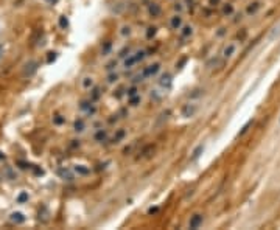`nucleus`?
I'll use <instances>...</instances> for the list:
<instances>
[{
    "label": "nucleus",
    "instance_id": "f257e3e1",
    "mask_svg": "<svg viewBox=\"0 0 280 230\" xmlns=\"http://www.w3.org/2000/svg\"><path fill=\"white\" fill-rule=\"evenodd\" d=\"M37 67H39V64L36 62V61H33V59L26 61V62L22 65V76L24 78H31L37 72Z\"/></svg>",
    "mask_w": 280,
    "mask_h": 230
},
{
    "label": "nucleus",
    "instance_id": "4c0bfd02",
    "mask_svg": "<svg viewBox=\"0 0 280 230\" xmlns=\"http://www.w3.org/2000/svg\"><path fill=\"white\" fill-rule=\"evenodd\" d=\"M156 212H157V207H154V208H149V212H148V213H156Z\"/></svg>",
    "mask_w": 280,
    "mask_h": 230
},
{
    "label": "nucleus",
    "instance_id": "aec40b11",
    "mask_svg": "<svg viewBox=\"0 0 280 230\" xmlns=\"http://www.w3.org/2000/svg\"><path fill=\"white\" fill-rule=\"evenodd\" d=\"M92 86H93V79L90 76H86L83 79V87H84V89H90Z\"/></svg>",
    "mask_w": 280,
    "mask_h": 230
},
{
    "label": "nucleus",
    "instance_id": "72a5a7b5",
    "mask_svg": "<svg viewBox=\"0 0 280 230\" xmlns=\"http://www.w3.org/2000/svg\"><path fill=\"white\" fill-rule=\"evenodd\" d=\"M56 59V53H49V58H47V62H51V61H54Z\"/></svg>",
    "mask_w": 280,
    "mask_h": 230
},
{
    "label": "nucleus",
    "instance_id": "58836bf2",
    "mask_svg": "<svg viewBox=\"0 0 280 230\" xmlns=\"http://www.w3.org/2000/svg\"><path fill=\"white\" fill-rule=\"evenodd\" d=\"M3 159H5V154H3L2 151H0V160H3Z\"/></svg>",
    "mask_w": 280,
    "mask_h": 230
},
{
    "label": "nucleus",
    "instance_id": "c756f323",
    "mask_svg": "<svg viewBox=\"0 0 280 230\" xmlns=\"http://www.w3.org/2000/svg\"><path fill=\"white\" fill-rule=\"evenodd\" d=\"M118 79V75H117V73H111V75H109L107 76V83H115V81H117Z\"/></svg>",
    "mask_w": 280,
    "mask_h": 230
},
{
    "label": "nucleus",
    "instance_id": "393cba45",
    "mask_svg": "<svg viewBox=\"0 0 280 230\" xmlns=\"http://www.w3.org/2000/svg\"><path fill=\"white\" fill-rule=\"evenodd\" d=\"M59 26H61V28H67V26H69V19H67L65 16H61L59 17Z\"/></svg>",
    "mask_w": 280,
    "mask_h": 230
},
{
    "label": "nucleus",
    "instance_id": "473e14b6",
    "mask_svg": "<svg viewBox=\"0 0 280 230\" xmlns=\"http://www.w3.org/2000/svg\"><path fill=\"white\" fill-rule=\"evenodd\" d=\"M129 33H131V28H129V26H123L121 28V36H126V34H129Z\"/></svg>",
    "mask_w": 280,
    "mask_h": 230
},
{
    "label": "nucleus",
    "instance_id": "b1692460",
    "mask_svg": "<svg viewBox=\"0 0 280 230\" xmlns=\"http://www.w3.org/2000/svg\"><path fill=\"white\" fill-rule=\"evenodd\" d=\"M252 123H254V120H249V121H248V123H246V125H244V126L241 127V131H240V132H238V135H240V137H241V135H244L246 132H248V129H249V126H251Z\"/></svg>",
    "mask_w": 280,
    "mask_h": 230
},
{
    "label": "nucleus",
    "instance_id": "cd10ccee",
    "mask_svg": "<svg viewBox=\"0 0 280 230\" xmlns=\"http://www.w3.org/2000/svg\"><path fill=\"white\" fill-rule=\"evenodd\" d=\"M153 36H156V28H154V26H149V28L146 30V37L151 39Z\"/></svg>",
    "mask_w": 280,
    "mask_h": 230
},
{
    "label": "nucleus",
    "instance_id": "f03ea898",
    "mask_svg": "<svg viewBox=\"0 0 280 230\" xmlns=\"http://www.w3.org/2000/svg\"><path fill=\"white\" fill-rule=\"evenodd\" d=\"M159 70H160V64H159V62H154V64H151V65L145 67V69L142 70V75H143V78H151V76H154V75H157Z\"/></svg>",
    "mask_w": 280,
    "mask_h": 230
},
{
    "label": "nucleus",
    "instance_id": "f8f14e48",
    "mask_svg": "<svg viewBox=\"0 0 280 230\" xmlns=\"http://www.w3.org/2000/svg\"><path fill=\"white\" fill-rule=\"evenodd\" d=\"M75 173L76 174H79V176H87L89 173H90V170H89L87 166H84V165H75Z\"/></svg>",
    "mask_w": 280,
    "mask_h": 230
},
{
    "label": "nucleus",
    "instance_id": "39448f33",
    "mask_svg": "<svg viewBox=\"0 0 280 230\" xmlns=\"http://www.w3.org/2000/svg\"><path fill=\"white\" fill-rule=\"evenodd\" d=\"M171 83H173V79H171V75H170V73L162 75V78L159 79V84H160V87H163V89H170V87H171Z\"/></svg>",
    "mask_w": 280,
    "mask_h": 230
},
{
    "label": "nucleus",
    "instance_id": "7c9ffc66",
    "mask_svg": "<svg viewBox=\"0 0 280 230\" xmlns=\"http://www.w3.org/2000/svg\"><path fill=\"white\" fill-rule=\"evenodd\" d=\"M98 98H100V89H93V93H92L90 100H98Z\"/></svg>",
    "mask_w": 280,
    "mask_h": 230
},
{
    "label": "nucleus",
    "instance_id": "bb28decb",
    "mask_svg": "<svg viewBox=\"0 0 280 230\" xmlns=\"http://www.w3.org/2000/svg\"><path fill=\"white\" fill-rule=\"evenodd\" d=\"M129 103H131V106H137V104L140 103V97H139V95L131 97V98H129Z\"/></svg>",
    "mask_w": 280,
    "mask_h": 230
},
{
    "label": "nucleus",
    "instance_id": "412c9836",
    "mask_svg": "<svg viewBox=\"0 0 280 230\" xmlns=\"http://www.w3.org/2000/svg\"><path fill=\"white\" fill-rule=\"evenodd\" d=\"M28 201V193L26 191H22L19 196H17V204H24V202Z\"/></svg>",
    "mask_w": 280,
    "mask_h": 230
},
{
    "label": "nucleus",
    "instance_id": "a211bd4d",
    "mask_svg": "<svg viewBox=\"0 0 280 230\" xmlns=\"http://www.w3.org/2000/svg\"><path fill=\"white\" fill-rule=\"evenodd\" d=\"M73 127H75V131L76 132H81V131H84V121L83 120H76L75 121V125H73Z\"/></svg>",
    "mask_w": 280,
    "mask_h": 230
},
{
    "label": "nucleus",
    "instance_id": "f3484780",
    "mask_svg": "<svg viewBox=\"0 0 280 230\" xmlns=\"http://www.w3.org/2000/svg\"><path fill=\"white\" fill-rule=\"evenodd\" d=\"M223 14H224V16H232V14H234V6H232L230 3L224 5V6H223Z\"/></svg>",
    "mask_w": 280,
    "mask_h": 230
},
{
    "label": "nucleus",
    "instance_id": "ddd939ff",
    "mask_svg": "<svg viewBox=\"0 0 280 230\" xmlns=\"http://www.w3.org/2000/svg\"><path fill=\"white\" fill-rule=\"evenodd\" d=\"M260 10V3L258 2H254V3H251L249 6H248V10H246V12L251 16V14H255V12Z\"/></svg>",
    "mask_w": 280,
    "mask_h": 230
},
{
    "label": "nucleus",
    "instance_id": "c85d7f7f",
    "mask_svg": "<svg viewBox=\"0 0 280 230\" xmlns=\"http://www.w3.org/2000/svg\"><path fill=\"white\" fill-rule=\"evenodd\" d=\"M126 95H128V98H131V97H134V95H137V87H131V89H128Z\"/></svg>",
    "mask_w": 280,
    "mask_h": 230
},
{
    "label": "nucleus",
    "instance_id": "2eb2a0df",
    "mask_svg": "<svg viewBox=\"0 0 280 230\" xmlns=\"http://www.w3.org/2000/svg\"><path fill=\"white\" fill-rule=\"evenodd\" d=\"M90 107H92V100H90V101H83V103H81V106H79V109H81V111H89V114H93L95 109L90 111Z\"/></svg>",
    "mask_w": 280,
    "mask_h": 230
},
{
    "label": "nucleus",
    "instance_id": "c9c22d12",
    "mask_svg": "<svg viewBox=\"0 0 280 230\" xmlns=\"http://www.w3.org/2000/svg\"><path fill=\"white\" fill-rule=\"evenodd\" d=\"M221 2V0H209V3L212 5V6H215V5H218V3H220Z\"/></svg>",
    "mask_w": 280,
    "mask_h": 230
},
{
    "label": "nucleus",
    "instance_id": "f704fd0d",
    "mask_svg": "<svg viewBox=\"0 0 280 230\" xmlns=\"http://www.w3.org/2000/svg\"><path fill=\"white\" fill-rule=\"evenodd\" d=\"M3 53H5V47H3V44H0V61L3 59Z\"/></svg>",
    "mask_w": 280,
    "mask_h": 230
},
{
    "label": "nucleus",
    "instance_id": "2f4dec72",
    "mask_svg": "<svg viewBox=\"0 0 280 230\" xmlns=\"http://www.w3.org/2000/svg\"><path fill=\"white\" fill-rule=\"evenodd\" d=\"M145 56H146V55H145V51H137V53H135V58H137L139 62H140V61L145 58Z\"/></svg>",
    "mask_w": 280,
    "mask_h": 230
},
{
    "label": "nucleus",
    "instance_id": "1a4fd4ad",
    "mask_svg": "<svg viewBox=\"0 0 280 230\" xmlns=\"http://www.w3.org/2000/svg\"><path fill=\"white\" fill-rule=\"evenodd\" d=\"M148 11H149V14H151L153 17H157V16H160V12H162L160 6H159L157 3H149V6H148Z\"/></svg>",
    "mask_w": 280,
    "mask_h": 230
},
{
    "label": "nucleus",
    "instance_id": "4be33fe9",
    "mask_svg": "<svg viewBox=\"0 0 280 230\" xmlns=\"http://www.w3.org/2000/svg\"><path fill=\"white\" fill-rule=\"evenodd\" d=\"M125 135H126V131L125 129H120L117 134H115V137H114V143H118V141L125 137Z\"/></svg>",
    "mask_w": 280,
    "mask_h": 230
},
{
    "label": "nucleus",
    "instance_id": "6e6552de",
    "mask_svg": "<svg viewBox=\"0 0 280 230\" xmlns=\"http://www.w3.org/2000/svg\"><path fill=\"white\" fill-rule=\"evenodd\" d=\"M170 25H171L173 30H179L182 26V17L181 16H173L170 19Z\"/></svg>",
    "mask_w": 280,
    "mask_h": 230
},
{
    "label": "nucleus",
    "instance_id": "dca6fc26",
    "mask_svg": "<svg viewBox=\"0 0 280 230\" xmlns=\"http://www.w3.org/2000/svg\"><path fill=\"white\" fill-rule=\"evenodd\" d=\"M58 173H59V176H61L64 180H72V179H73V174H72L69 170H59Z\"/></svg>",
    "mask_w": 280,
    "mask_h": 230
},
{
    "label": "nucleus",
    "instance_id": "20e7f679",
    "mask_svg": "<svg viewBox=\"0 0 280 230\" xmlns=\"http://www.w3.org/2000/svg\"><path fill=\"white\" fill-rule=\"evenodd\" d=\"M196 111H198V106H195V104H185L182 107V115L184 117H193V115L196 114Z\"/></svg>",
    "mask_w": 280,
    "mask_h": 230
},
{
    "label": "nucleus",
    "instance_id": "0eeeda50",
    "mask_svg": "<svg viewBox=\"0 0 280 230\" xmlns=\"http://www.w3.org/2000/svg\"><path fill=\"white\" fill-rule=\"evenodd\" d=\"M137 62H139V61H137V58H135V55H128V58L125 59L123 65H125V69H132Z\"/></svg>",
    "mask_w": 280,
    "mask_h": 230
},
{
    "label": "nucleus",
    "instance_id": "423d86ee",
    "mask_svg": "<svg viewBox=\"0 0 280 230\" xmlns=\"http://www.w3.org/2000/svg\"><path fill=\"white\" fill-rule=\"evenodd\" d=\"M10 221L14 222V224H22V222H25V216L20 212H14V213L10 215Z\"/></svg>",
    "mask_w": 280,
    "mask_h": 230
},
{
    "label": "nucleus",
    "instance_id": "6ab92c4d",
    "mask_svg": "<svg viewBox=\"0 0 280 230\" xmlns=\"http://www.w3.org/2000/svg\"><path fill=\"white\" fill-rule=\"evenodd\" d=\"M53 123L56 125V126H61V125L65 123V118L62 117V115H54V117H53Z\"/></svg>",
    "mask_w": 280,
    "mask_h": 230
},
{
    "label": "nucleus",
    "instance_id": "5701e85b",
    "mask_svg": "<svg viewBox=\"0 0 280 230\" xmlns=\"http://www.w3.org/2000/svg\"><path fill=\"white\" fill-rule=\"evenodd\" d=\"M202 151H204V146H202V145H199V146H198L196 149L193 151V155H192V159H193V160H196V159H198V157H199V155H201V152H202Z\"/></svg>",
    "mask_w": 280,
    "mask_h": 230
},
{
    "label": "nucleus",
    "instance_id": "4468645a",
    "mask_svg": "<svg viewBox=\"0 0 280 230\" xmlns=\"http://www.w3.org/2000/svg\"><path fill=\"white\" fill-rule=\"evenodd\" d=\"M3 176H5V177H8V179H11V180L17 177L16 173H14V170H12L11 166H6V168H5V170H3Z\"/></svg>",
    "mask_w": 280,
    "mask_h": 230
},
{
    "label": "nucleus",
    "instance_id": "e433bc0d",
    "mask_svg": "<svg viewBox=\"0 0 280 230\" xmlns=\"http://www.w3.org/2000/svg\"><path fill=\"white\" fill-rule=\"evenodd\" d=\"M114 65H117V62H115V61H114V62H111V64L107 65V69H109V70H112V69H114Z\"/></svg>",
    "mask_w": 280,
    "mask_h": 230
},
{
    "label": "nucleus",
    "instance_id": "9d476101",
    "mask_svg": "<svg viewBox=\"0 0 280 230\" xmlns=\"http://www.w3.org/2000/svg\"><path fill=\"white\" fill-rule=\"evenodd\" d=\"M235 50H237L235 44H229V45H226V48L223 50V56H224V58H230V56L235 53Z\"/></svg>",
    "mask_w": 280,
    "mask_h": 230
},
{
    "label": "nucleus",
    "instance_id": "7ed1b4c3",
    "mask_svg": "<svg viewBox=\"0 0 280 230\" xmlns=\"http://www.w3.org/2000/svg\"><path fill=\"white\" fill-rule=\"evenodd\" d=\"M202 221H204V218H202V215H193L192 218H190V222H188V227H190V229H198V227H201V224H202Z\"/></svg>",
    "mask_w": 280,
    "mask_h": 230
},
{
    "label": "nucleus",
    "instance_id": "9b49d317",
    "mask_svg": "<svg viewBox=\"0 0 280 230\" xmlns=\"http://www.w3.org/2000/svg\"><path fill=\"white\" fill-rule=\"evenodd\" d=\"M106 138H107V132H106V129H98L97 134H95V140H97L98 143H103Z\"/></svg>",
    "mask_w": 280,
    "mask_h": 230
},
{
    "label": "nucleus",
    "instance_id": "a878e982",
    "mask_svg": "<svg viewBox=\"0 0 280 230\" xmlns=\"http://www.w3.org/2000/svg\"><path fill=\"white\" fill-rule=\"evenodd\" d=\"M192 33H193L192 26H184V28H182V36H184V37H188V36H192Z\"/></svg>",
    "mask_w": 280,
    "mask_h": 230
}]
</instances>
